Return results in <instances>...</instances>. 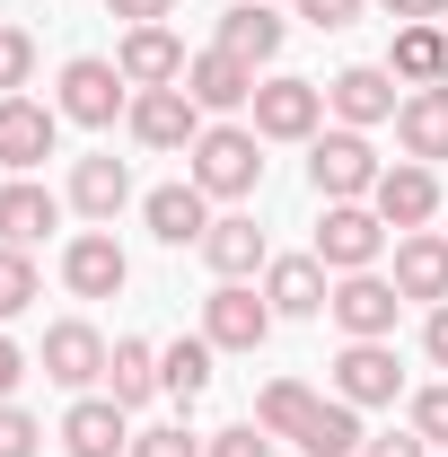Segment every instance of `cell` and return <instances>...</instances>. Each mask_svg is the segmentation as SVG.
<instances>
[{
  "instance_id": "obj_1",
  "label": "cell",
  "mask_w": 448,
  "mask_h": 457,
  "mask_svg": "<svg viewBox=\"0 0 448 457\" xmlns=\"http://www.w3.org/2000/svg\"><path fill=\"white\" fill-rule=\"evenodd\" d=\"M185 159H194L185 176H194L212 203H246V194L264 185V132H255V123H203V141H194Z\"/></svg>"
},
{
  "instance_id": "obj_2",
  "label": "cell",
  "mask_w": 448,
  "mask_h": 457,
  "mask_svg": "<svg viewBox=\"0 0 448 457\" xmlns=\"http://www.w3.org/2000/svg\"><path fill=\"white\" fill-rule=\"evenodd\" d=\"M378 176H387V168H378L369 132H352V123H335V132L308 141V185H317V203H369Z\"/></svg>"
},
{
  "instance_id": "obj_3",
  "label": "cell",
  "mask_w": 448,
  "mask_h": 457,
  "mask_svg": "<svg viewBox=\"0 0 448 457\" xmlns=\"http://www.w3.org/2000/svg\"><path fill=\"white\" fill-rule=\"evenodd\" d=\"M62 123H88V132H106L114 114H132V79L114 71L106 54H71L62 62Z\"/></svg>"
},
{
  "instance_id": "obj_4",
  "label": "cell",
  "mask_w": 448,
  "mask_h": 457,
  "mask_svg": "<svg viewBox=\"0 0 448 457\" xmlns=\"http://www.w3.org/2000/svg\"><path fill=\"white\" fill-rule=\"evenodd\" d=\"M308 255H317L326 273H378V255H387V220H378L369 203H326Z\"/></svg>"
},
{
  "instance_id": "obj_5",
  "label": "cell",
  "mask_w": 448,
  "mask_h": 457,
  "mask_svg": "<svg viewBox=\"0 0 448 457\" xmlns=\"http://www.w3.org/2000/svg\"><path fill=\"white\" fill-rule=\"evenodd\" d=\"M326 317L343 326V343H395V317H404V290L387 273H343Z\"/></svg>"
},
{
  "instance_id": "obj_6",
  "label": "cell",
  "mask_w": 448,
  "mask_h": 457,
  "mask_svg": "<svg viewBox=\"0 0 448 457\" xmlns=\"http://www.w3.org/2000/svg\"><path fill=\"white\" fill-rule=\"evenodd\" d=\"M36 361H45V378H54V387H71V396H88V387L106 378L114 343L97 335L88 317H62V326H45V352H36Z\"/></svg>"
},
{
  "instance_id": "obj_7",
  "label": "cell",
  "mask_w": 448,
  "mask_h": 457,
  "mask_svg": "<svg viewBox=\"0 0 448 457\" xmlns=\"http://www.w3.org/2000/svg\"><path fill=\"white\" fill-rule=\"evenodd\" d=\"M123 123H132L141 150H194V141H203V106L185 97V79H176V88H132V114H123Z\"/></svg>"
},
{
  "instance_id": "obj_8",
  "label": "cell",
  "mask_w": 448,
  "mask_h": 457,
  "mask_svg": "<svg viewBox=\"0 0 448 457\" xmlns=\"http://www.w3.org/2000/svg\"><path fill=\"white\" fill-rule=\"evenodd\" d=\"M395 71L387 62H352V71H335L326 79V114L335 123H352V132H369V123H395Z\"/></svg>"
},
{
  "instance_id": "obj_9",
  "label": "cell",
  "mask_w": 448,
  "mask_h": 457,
  "mask_svg": "<svg viewBox=\"0 0 448 457\" xmlns=\"http://www.w3.org/2000/svg\"><path fill=\"white\" fill-rule=\"evenodd\" d=\"M62 141V106H36V97H0V168L36 176Z\"/></svg>"
},
{
  "instance_id": "obj_10",
  "label": "cell",
  "mask_w": 448,
  "mask_h": 457,
  "mask_svg": "<svg viewBox=\"0 0 448 457\" xmlns=\"http://www.w3.org/2000/svg\"><path fill=\"white\" fill-rule=\"evenodd\" d=\"M255 132L264 141H317L326 132V88L317 79H264L255 88Z\"/></svg>"
},
{
  "instance_id": "obj_11",
  "label": "cell",
  "mask_w": 448,
  "mask_h": 457,
  "mask_svg": "<svg viewBox=\"0 0 448 457\" xmlns=\"http://www.w3.org/2000/svg\"><path fill=\"white\" fill-rule=\"evenodd\" d=\"M62 282H71V299H114V290L132 282V255L114 246V228H79L62 246Z\"/></svg>"
},
{
  "instance_id": "obj_12",
  "label": "cell",
  "mask_w": 448,
  "mask_h": 457,
  "mask_svg": "<svg viewBox=\"0 0 448 457\" xmlns=\"http://www.w3.org/2000/svg\"><path fill=\"white\" fill-rule=\"evenodd\" d=\"M369 212L404 237V228H431L440 220V176L422 168V159H395L387 176H378V194H369Z\"/></svg>"
},
{
  "instance_id": "obj_13",
  "label": "cell",
  "mask_w": 448,
  "mask_h": 457,
  "mask_svg": "<svg viewBox=\"0 0 448 457\" xmlns=\"http://www.w3.org/2000/svg\"><path fill=\"white\" fill-rule=\"evenodd\" d=\"M203 335L220 343V352H264V335H273V299H255L246 282H220L212 299H203Z\"/></svg>"
},
{
  "instance_id": "obj_14",
  "label": "cell",
  "mask_w": 448,
  "mask_h": 457,
  "mask_svg": "<svg viewBox=\"0 0 448 457\" xmlns=\"http://www.w3.org/2000/svg\"><path fill=\"white\" fill-rule=\"evenodd\" d=\"M335 396L343 404H395L404 396V370H395V343H343L335 352Z\"/></svg>"
},
{
  "instance_id": "obj_15",
  "label": "cell",
  "mask_w": 448,
  "mask_h": 457,
  "mask_svg": "<svg viewBox=\"0 0 448 457\" xmlns=\"http://www.w3.org/2000/svg\"><path fill=\"white\" fill-rule=\"evenodd\" d=\"M71 457H132V413L114 396H71V413H62V431H54Z\"/></svg>"
},
{
  "instance_id": "obj_16",
  "label": "cell",
  "mask_w": 448,
  "mask_h": 457,
  "mask_svg": "<svg viewBox=\"0 0 448 457\" xmlns=\"http://www.w3.org/2000/svg\"><path fill=\"white\" fill-rule=\"evenodd\" d=\"M255 88H264V79H255V62L220 54V45L185 62V97H194L203 114H237V106H255Z\"/></svg>"
},
{
  "instance_id": "obj_17",
  "label": "cell",
  "mask_w": 448,
  "mask_h": 457,
  "mask_svg": "<svg viewBox=\"0 0 448 457\" xmlns=\"http://www.w3.org/2000/svg\"><path fill=\"white\" fill-rule=\"evenodd\" d=\"M185 45H176V27H123V45H114V71L132 79V88H176L185 79Z\"/></svg>"
},
{
  "instance_id": "obj_18",
  "label": "cell",
  "mask_w": 448,
  "mask_h": 457,
  "mask_svg": "<svg viewBox=\"0 0 448 457\" xmlns=\"http://www.w3.org/2000/svg\"><path fill=\"white\" fill-rule=\"evenodd\" d=\"M404 299H448V228H404L395 237V273H387Z\"/></svg>"
},
{
  "instance_id": "obj_19",
  "label": "cell",
  "mask_w": 448,
  "mask_h": 457,
  "mask_svg": "<svg viewBox=\"0 0 448 457\" xmlns=\"http://www.w3.org/2000/svg\"><path fill=\"white\" fill-rule=\"evenodd\" d=\"M123 203H132V168H123L114 150H88V159H71V212H79V220L106 228Z\"/></svg>"
},
{
  "instance_id": "obj_20",
  "label": "cell",
  "mask_w": 448,
  "mask_h": 457,
  "mask_svg": "<svg viewBox=\"0 0 448 457\" xmlns=\"http://www.w3.org/2000/svg\"><path fill=\"white\" fill-rule=\"evenodd\" d=\"M141 220H150V237L159 246H203V228H212V194L185 176V185H159L150 203H141Z\"/></svg>"
},
{
  "instance_id": "obj_21",
  "label": "cell",
  "mask_w": 448,
  "mask_h": 457,
  "mask_svg": "<svg viewBox=\"0 0 448 457\" xmlns=\"http://www.w3.org/2000/svg\"><path fill=\"white\" fill-rule=\"evenodd\" d=\"M203 264L220 273V282H246V273H264L273 255H264V228L246 220V212H220V220L203 228Z\"/></svg>"
},
{
  "instance_id": "obj_22",
  "label": "cell",
  "mask_w": 448,
  "mask_h": 457,
  "mask_svg": "<svg viewBox=\"0 0 448 457\" xmlns=\"http://www.w3.org/2000/svg\"><path fill=\"white\" fill-rule=\"evenodd\" d=\"M264 299H273V317H317L335 299V282H326L317 255H273L264 264Z\"/></svg>"
},
{
  "instance_id": "obj_23",
  "label": "cell",
  "mask_w": 448,
  "mask_h": 457,
  "mask_svg": "<svg viewBox=\"0 0 448 457\" xmlns=\"http://www.w3.org/2000/svg\"><path fill=\"white\" fill-rule=\"evenodd\" d=\"M387 71L404 79V88H448V27H440V18H422V27H395Z\"/></svg>"
},
{
  "instance_id": "obj_24",
  "label": "cell",
  "mask_w": 448,
  "mask_h": 457,
  "mask_svg": "<svg viewBox=\"0 0 448 457\" xmlns=\"http://www.w3.org/2000/svg\"><path fill=\"white\" fill-rule=\"evenodd\" d=\"M45 228H62V194H45L36 176H9L0 185V246H36Z\"/></svg>"
},
{
  "instance_id": "obj_25",
  "label": "cell",
  "mask_w": 448,
  "mask_h": 457,
  "mask_svg": "<svg viewBox=\"0 0 448 457\" xmlns=\"http://www.w3.org/2000/svg\"><path fill=\"white\" fill-rule=\"evenodd\" d=\"M395 141H404V159H448V88H404V106H395Z\"/></svg>"
},
{
  "instance_id": "obj_26",
  "label": "cell",
  "mask_w": 448,
  "mask_h": 457,
  "mask_svg": "<svg viewBox=\"0 0 448 457\" xmlns=\"http://www.w3.org/2000/svg\"><path fill=\"white\" fill-rule=\"evenodd\" d=\"M281 36H290V27H281V18H273V9H264V0H237V9H228V18H220V54L255 62V71H264V62L281 54Z\"/></svg>"
},
{
  "instance_id": "obj_27",
  "label": "cell",
  "mask_w": 448,
  "mask_h": 457,
  "mask_svg": "<svg viewBox=\"0 0 448 457\" xmlns=\"http://www.w3.org/2000/svg\"><path fill=\"white\" fill-rule=\"evenodd\" d=\"M106 396L123 404V413H132V404H150V396H168V387H159V352H150L141 335L114 343V361H106Z\"/></svg>"
},
{
  "instance_id": "obj_28",
  "label": "cell",
  "mask_w": 448,
  "mask_h": 457,
  "mask_svg": "<svg viewBox=\"0 0 448 457\" xmlns=\"http://www.w3.org/2000/svg\"><path fill=\"white\" fill-rule=\"evenodd\" d=\"M212 352H220L212 335H176L168 352H159V387H168L176 404H194L203 387H212Z\"/></svg>"
},
{
  "instance_id": "obj_29",
  "label": "cell",
  "mask_w": 448,
  "mask_h": 457,
  "mask_svg": "<svg viewBox=\"0 0 448 457\" xmlns=\"http://www.w3.org/2000/svg\"><path fill=\"white\" fill-rule=\"evenodd\" d=\"M361 440H369V431H361V404H317V413H308V431H299V449L308 457H361Z\"/></svg>"
},
{
  "instance_id": "obj_30",
  "label": "cell",
  "mask_w": 448,
  "mask_h": 457,
  "mask_svg": "<svg viewBox=\"0 0 448 457\" xmlns=\"http://www.w3.org/2000/svg\"><path fill=\"white\" fill-rule=\"evenodd\" d=\"M317 387H308V378H273V387H264V396H255V422H264V431H273V440H299V431H308V413H317Z\"/></svg>"
},
{
  "instance_id": "obj_31",
  "label": "cell",
  "mask_w": 448,
  "mask_h": 457,
  "mask_svg": "<svg viewBox=\"0 0 448 457\" xmlns=\"http://www.w3.org/2000/svg\"><path fill=\"white\" fill-rule=\"evenodd\" d=\"M36 308V255L27 246H0V326Z\"/></svg>"
},
{
  "instance_id": "obj_32",
  "label": "cell",
  "mask_w": 448,
  "mask_h": 457,
  "mask_svg": "<svg viewBox=\"0 0 448 457\" xmlns=\"http://www.w3.org/2000/svg\"><path fill=\"white\" fill-rule=\"evenodd\" d=\"M36 79V36L27 27H0V97H18Z\"/></svg>"
},
{
  "instance_id": "obj_33",
  "label": "cell",
  "mask_w": 448,
  "mask_h": 457,
  "mask_svg": "<svg viewBox=\"0 0 448 457\" xmlns=\"http://www.w3.org/2000/svg\"><path fill=\"white\" fill-rule=\"evenodd\" d=\"M413 431L431 440V457H448V378L440 387H413Z\"/></svg>"
},
{
  "instance_id": "obj_34",
  "label": "cell",
  "mask_w": 448,
  "mask_h": 457,
  "mask_svg": "<svg viewBox=\"0 0 448 457\" xmlns=\"http://www.w3.org/2000/svg\"><path fill=\"white\" fill-rule=\"evenodd\" d=\"M203 457H273V431L264 422H228V431L203 440Z\"/></svg>"
},
{
  "instance_id": "obj_35",
  "label": "cell",
  "mask_w": 448,
  "mask_h": 457,
  "mask_svg": "<svg viewBox=\"0 0 448 457\" xmlns=\"http://www.w3.org/2000/svg\"><path fill=\"white\" fill-rule=\"evenodd\" d=\"M36 449H45V422L27 404H0V457H36Z\"/></svg>"
},
{
  "instance_id": "obj_36",
  "label": "cell",
  "mask_w": 448,
  "mask_h": 457,
  "mask_svg": "<svg viewBox=\"0 0 448 457\" xmlns=\"http://www.w3.org/2000/svg\"><path fill=\"white\" fill-rule=\"evenodd\" d=\"M132 457H203V440L185 422H159V431H132Z\"/></svg>"
},
{
  "instance_id": "obj_37",
  "label": "cell",
  "mask_w": 448,
  "mask_h": 457,
  "mask_svg": "<svg viewBox=\"0 0 448 457\" xmlns=\"http://www.w3.org/2000/svg\"><path fill=\"white\" fill-rule=\"evenodd\" d=\"M361 9H369V0H299V18H308V27H326V36H343Z\"/></svg>"
},
{
  "instance_id": "obj_38",
  "label": "cell",
  "mask_w": 448,
  "mask_h": 457,
  "mask_svg": "<svg viewBox=\"0 0 448 457\" xmlns=\"http://www.w3.org/2000/svg\"><path fill=\"white\" fill-rule=\"evenodd\" d=\"M106 18H123V27H168L176 0H106Z\"/></svg>"
},
{
  "instance_id": "obj_39",
  "label": "cell",
  "mask_w": 448,
  "mask_h": 457,
  "mask_svg": "<svg viewBox=\"0 0 448 457\" xmlns=\"http://www.w3.org/2000/svg\"><path fill=\"white\" fill-rule=\"evenodd\" d=\"M361 457H431V440L404 422V431H387V440H361Z\"/></svg>"
},
{
  "instance_id": "obj_40",
  "label": "cell",
  "mask_w": 448,
  "mask_h": 457,
  "mask_svg": "<svg viewBox=\"0 0 448 457\" xmlns=\"http://www.w3.org/2000/svg\"><path fill=\"white\" fill-rule=\"evenodd\" d=\"M395 27H422V18H448V0H378Z\"/></svg>"
},
{
  "instance_id": "obj_41",
  "label": "cell",
  "mask_w": 448,
  "mask_h": 457,
  "mask_svg": "<svg viewBox=\"0 0 448 457\" xmlns=\"http://www.w3.org/2000/svg\"><path fill=\"white\" fill-rule=\"evenodd\" d=\"M422 352H431V370H448V299L431 308V326H422Z\"/></svg>"
},
{
  "instance_id": "obj_42",
  "label": "cell",
  "mask_w": 448,
  "mask_h": 457,
  "mask_svg": "<svg viewBox=\"0 0 448 457\" xmlns=\"http://www.w3.org/2000/svg\"><path fill=\"white\" fill-rule=\"evenodd\" d=\"M18 378H27V352H18V343H9V335H0V404H9V396H18Z\"/></svg>"
}]
</instances>
